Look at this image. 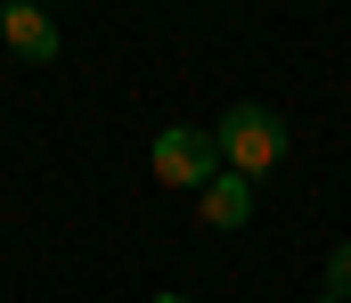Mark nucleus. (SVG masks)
<instances>
[{
  "mask_svg": "<svg viewBox=\"0 0 351 303\" xmlns=\"http://www.w3.org/2000/svg\"><path fill=\"white\" fill-rule=\"evenodd\" d=\"M213 139H221V164H229V172H245V181H262L269 164L286 156V123H278L269 106H229Z\"/></svg>",
  "mask_w": 351,
  "mask_h": 303,
  "instance_id": "nucleus-1",
  "label": "nucleus"
},
{
  "mask_svg": "<svg viewBox=\"0 0 351 303\" xmlns=\"http://www.w3.org/2000/svg\"><path fill=\"white\" fill-rule=\"evenodd\" d=\"M221 172H229V164H221V139H213V131H196V123H172V131H156V181H164V189H188V197H204Z\"/></svg>",
  "mask_w": 351,
  "mask_h": 303,
  "instance_id": "nucleus-2",
  "label": "nucleus"
},
{
  "mask_svg": "<svg viewBox=\"0 0 351 303\" xmlns=\"http://www.w3.org/2000/svg\"><path fill=\"white\" fill-rule=\"evenodd\" d=\"M0 41H8L25 66H58V49H66V41H58V25H49L41 8H25V0H16V8H0Z\"/></svg>",
  "mask_w": 351,
  "mask_h": 303,
  "instance_id": "nucleus-3",
  "label": "nucleus"
},
{
  "mask_svg": "<svg viewBox=\"0 0 351 303\" xmlns=\"http://www.w3.org/2000/svg\"><path fill=\"white\" fill-rule=\"evenodd\" d=\"M196 221H204V229H245V221H254V181H245V172H221V181L196 197Z\"/></svg>",
  "mask_w": 351,
  "mask_h": 303,
  "instance_id": "nucleus-4",
  "label": "nucleus"
},
{
  "mask_svg": "<svg viewBox=\"0 0 351 303\" xmlns=\"http://www.w3.org/2000/svg\"><path fill=\"white\" fill-rule=\"evenodd\" d=\"M327 295H335V303H351V238L327 254Z\"/></svg>",
  "mask_w": 351,
  "mask_h": 303,
  "instance_id": "nucleus-5",
  "label": "nucleus"
},
{
  "mask_svg": "<svg viewBox=\"0 0 351 303\" xmlns=\"http://www.w3.org/2000/svg\"><path fill=\"white\" fill-rule=\"evenodd\" d=\"M156 303H188V295H156Z\"/></svg>",
  "mask_w": 351,
  "mask_h": 303,
  "instance_id": "nucleus-6",
  "label": "nucleus"
},
{
  "mask_svg": "<svg viewBox=\"0 0 351 303\" xmlns=\"http://www.w3.org/2000/svg\"><path fill=\"white\" fill-rule=\"evenodd\" d=\"M311 303H335V295H311Z\"/></svg>",
  "mask_w": 351,
  "mask_h": 303,
  "instance_id": "nucleus-7",
  "label": "nucleus"
}]
</instances>
